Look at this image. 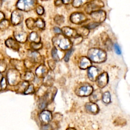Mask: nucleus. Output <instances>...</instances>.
Instances as JSON below:
<instances>
[{"mask_svg": "<svg viewBox=\"0 0 130 130\" xmlns=\"http://www.w3.org/2000/svg\"><path fill=\"white\" fill-rule=\"evenodd\" d=\"M88 58L95 63H101L106 61L107 53L103 49L96 48H90L87 52Z\"/></svg>", "mask_w": 130, "mask_h": 130, "instance_id": "nucleus-1", "label": "nucleus"}, {"mask_svg": "<svg viewBox=\"0 0 130 130\" xmlns=\"http://www.w3.org/2000/svg\"><path fill=\"white\" fill-rule=\"evenodd\" d=\"M52 42L55 46L58 47L60 49L65 50H68L72 47V41L68 38L62 35H58L54 37L52 39Z\"/></svg>", "mask_w": 130, "mask_h": 130, "instance_id": "nucleus-2", "label": "nucleus"}, {"mask_svg": "<svg viewBox=\"0 0 130 130\" xmlns=\"http://www.w3.org/2000/svg\"><path fill=\"white\" fill-rule=\"evenodd\" d=\"M36 6V1L28 0V1H19L18 2L17 6L19 9L28 12L34 9Z\"/></svg>", "mask_w": 130, "mask_h": 130, "instance_id": "nucleus-3", "label": "nucleus"}, {"mask_svg": "<svg viewBox=\"0 0 130 130\" xmlns=\"http://www.w3.org/2000/svg\"><path fill=\"white\" fill-rule=\"evenodd\" d=\"M93 91V87L89 84H85L81 86L75 91L76 94L80 96H87L91 94Z\"/></svg>", "mask_w": 130, "mask_h": 130, "instance_id": "nucleus-4", "label": "nucleus"}, {"mask_svg": "<svg viewBox=\"0 0 130 130\" xmlns=\"http://www.w3.org/2000/svg\"><path fill=\"white\" fill-rule=\"evenodd\" d=\"M104 7V3L101 1H93L88 4L85 9L86 12L91 14L92 12L98 11L99 9Z\"/></svg>", "mask_w": 130, "mask_h": 130, "instance_id": "nucleus-5", "label": "nucleus"}, {"mask_svg": "<svg viewBox=\"0 0 130 130\" xmlns=\"http://www.w3.org/2000/svg\"><path fill=\"white\" fill-rule=\"evenodd\" d=\"M87 18L84 14L81 12H75L70 16L71 21L76 24H80L84 22Z\"/></svg>", "mask_w": 130, "mask_h": 130, "instance_id": "nucleus-6", "label": "nucleus"}, {"mask_svg": "<svg viewBox=\"0 0 130 130\" xmlns=\"http://www.w3.org/2000/svg\"><path fill=\"white\" fill-rule=\"evenodd\" d=\"M92 19L94 22L99 23L103 22L106 18V13L103 10H98L92 12L90 14Z\"/></svg>", "mask_w": 130, "mask_h": 130, "instance_id": "nucleus-7", "label": "nucleus"}, {"mask_svg": "<svg viewBox=\"0 0 130 130\" xmlns=\"http://www.w3.org/2000/svg\"><path fill=\"white\" fill-rule=\"evenodd\" d=\"M108 80L109 77L107 73L104 72L98 77L96 80V84L100 88H104L108 84Z\"/></svg>", "mask_w": 130, "mask_h": 130, "instance_id": "nucleus-8", "label": "nucleus"}, {"mask_svg": "<svg viewBox=\"0 0 130 130\" xmlns=\"http://www.w3.org/2000/svg\"><path fill=\"white\" fill-rule=\"evenodd\" d=\"M8 79L10 83L12 85L17 84L20 79V75L19 72L15 70H12L9 73Z\"/></svg>", "mask_w": 130, "mask_h": 130, "instance_id": "nucleus-9", "label": "nucleus"}, {"mask_svg": "<svg viewBox=\"0 0 130 130\" xmlns=\"http://www.w3.org/2000/svg\"><path fill=\"white\" fill-rule=\"evenodd\" d=\"M99 71L98 69L94 66H91L87 70V75L88 78L91 81H96L98 77L99 76Z\"/></svg>", "mask_w": 130, "mask_h": 130, "instance_id": "nucleus-10", "label": "nucleus"}, {"mask_svg": "<svg viewBox=\"0 0 130 130\" xmlns=\"http://www.w3.org/2000/svg\"><path fill=\"white\" fill-rule=\"evenodd\" d=\"M40 119L44 124H47L52 119V114L48 110L42 111L40 115Z\"/></svg>", "mask_w": 130, "mask_h": 130, "instance_id": "nucleus-11", "label": "nucleus"}, {"mask_svg": "<svg viewBox=\"0 0 130 130\" xmlns=\"http://www.w3.org/2000/svg\"><path fill=\"white\" fill-rule=\"evenodd\" d=\"M55 75L52 71H49L47 75L44 77L43 80L44 85L46 87L47 86H51L54 81Z\"/></svg>", "mask_w": 130, "mask_h": 130, "instance_id": "nucleus-12", "label": "nucleus"}, {"mask_svg": "<svg viewBox=\"0 0 130 130\" xmlns=\"http://www.w3.org/2000/svg\"><path fill=\"white\" fill-rule=\"evenodd\" d=\"M85 109L87 112L90 114H96L99 111V108L95 103L89 102L87 103L85 105Z\"/></svg>", "mask_w": 130, "mask_h": 130, "instance_id": "nucleus-13", "label": "nucleus"}, {"mask_svg": "<svg viewBox=\"0 0 130 130\" xmlns=\"http://www.w3.org/2000/svg\"><path fill=\"white\" fill-rule=\"evenodd\" d=\"M49 70L46 66L41 64L39 66L36 70V75L38 78H44L48 74Z\"/></svg>", "mask_w": 130, "mask_h": 130, "instance_id": "nucleus-14", "label": "nucleus"}, {"mask_svg": "<svg viewBox=\"0 0 130 130\" xmlns=\"http://www.w3.org/2000/svg\"><path fill=\"white\" fill-rule=\"evenodd\" d=\"M61 32L68 37H73L75 38L77 37L78 34L76 32V29L71 28L68 26H64L61 29Z\"/></svg>", "mask_w": 130, "mask_h": 130, "instance_id": "nucleus-15", "label": "nucleus"}, {"mask_svg": "<svg viewBox=\"0 0 130 130\" xmlns=\"http://www.w3.org/2000/svg\"><path fill=\"white\" fill-rule=\"evenodd\" d=\"M102 92L100 89H96L92 91L89 95V101L90 102L95 103L100 100L102 98Z\"/></svg>", "mask_w": 130, "mask_h": 130, "instance_id": "nucleus-16", "label": "nucleus"}, {"mask_svg": "<svg viewBox=\"0 0 130 130\" xmlns=\"http://www.w3.org/2000/svg\"><path fill=\"white\" fill-rule=\"evenodd\" d=\"M91 66V62L90 59L86 56H82L79 60V67L81 69H86Z\"/></svg>", "mask_w": 130, "mask_h": 130, "instance_id": "nucleus-17", "label": "nucleus"}, {"mask_svg": "<svg viewBox=\"0 0 130 130\" xmlns=\"http://www.w3.org/2000/svg\"><path fill=\"white\" fill-rule=\"evenodd\" d=\"M23 18V14L20 12L15 11L12 15V23L15 25H17L22 22Z\"/></svg>", "mask_w": 130, "mask_h": 130, "instance_id": "nucleus-18", "label": "nucleus"}, {"mask_svg": "<svg viewBox=\"0 0 130 130\" xmlns=\"http://www.w3.org/2000/svg\"><path fill=\"white\" fill-rule=\"evenodd\" d=\"M15 37L18 41L21 43H24L27 40V35L25 31H20L16 32L15 34Z\"/></svg>", "mask_w": 130, "mask_h": 130, "instance_id": "nucleus-19", "label": "nucleus"}, {"mask_svg": "<svg viewBox=\"0 0 130 130\" xmlns=\"http://www.w3.org/2000/svg\"><path fill=\"white\" fill-rule=\"evenodd\" d=\"M29 56L31 59L30 61L32 62H39L41 60V56L40 54L36 51L30 52Z\"/></svg>", "mask_w": 130, "mask_h": 130, "instance_id": "nucleus-20", "label": "nucleus"}, {"mask_svg": "<svg viewBox=\"0 0 130 130\" xmlns=\"http://www.w3.org/2000/svg\"><path fill=\"white\" fill-rule=\"evenodd\" d=\"M28 39L29 41L32 42V43H40L41 39V37L38 33L35 31H33L29 34Z\"/></svg>", "mask_w": 130, "mask_h": 130, "instance_id": "nucleus-21", "label": "nucleus"}, {"mask_svg": "<svg viewBox=\"0 0 130 130\" xmlns=\"http://www.w3.org/2000/svg\"><path fill=\"white\" fill-rule=\"evenodd\" d=\"M76 30V32L78 35L80 36H86L88 35L89 32V30L85 26H82L81 27L78 28Z\"/></svg>", "mask_w": 130, "mask_h": 130, "instance_id": "nucleus-22", "label": "nucleus"}, {"mask_svg": "<svg viewBox=\"0 0 130 130\" xmlns=\"http://www.w3.org/2000/svg\"><path fill=\"white\" fill-rule=\"evenodd\" d=\"M21 77L23 80L26 82L32 81L35 79L34 74L31 72H26Z\"/></svg>", "mask_w": 130, "mask_h": 130, "instance_id": "nucleus-23", "label": "nucleus"}, {"mask_svg": "<svg viewBox=\"0 0 130 130\" xmlns=\"http://www.w3.org/2000/svg\"><path fill=\"white\" fill-rule=\"evenodd\" d=\"M25 22H26V24L27 27L30 29H34L36 27L35 21L32 18H29L27 19L26 20Z\"/></svg>", "mask_w": 130, "mask_h": 130, "instance_id": "nucleus-24", "label": "nucleus"}, {"mask_svg": "<svg viewBox=\"0 0 130 130\" xmlns=\"http://www.w3.org/2000/svg\"><path fill=\"white\" fill-rule=\"evenodd\" d=\"M102 98L103 101L105 103H106V104L109 103L111 101V95H110V92L109 91L105 92L103 94Z\"/></svg>", "mask_w": 130, "mask_h": 130, "instance_id": "nucleus-25", "label": "nucleus"}, {"mask_svg": "<svg viewBox=\"0 0 130 130\" xmlns=\"http://www.w3.org/2000/svg\"><path fill=\"white\" fill-rule=\"evenodd\" d=\"M35 25L40 29H44L45 26V23L42 19L38 18L36 21H35Z\"/></svg>", "mask_w": 130, "mask_h": 130, "instance_id": "nucleus-26", "label": "nucleus"}, {"mask_svg": "<svg viewBox=\"0 0 130 130\" xmlns=\"http://www.w3.org/2000/svg\"><path fill=\"white\" fill-rule=\"evenodd\" d=\"M51 54H52V56L53 59V60L58 61L60 60V58L58 55V50L57 49V48H56L55 47L54 48H53V49H52V51H51Z\"/></svg>", "mask_w": 130, "mask_h": 130, "instance_id": "nucleus-27", "label": "nucleus"}, {"mask_svg": "<svg viewBox=\"0 0 130 130\" xmlns=\"http://www.w3.org/2000/svg\"><path fill=\"white\" fill-rule=\"evenodd\" d=\"M64 17L62 15H57L54 18V21L55 23L58 25H60L61 24L63 23L64 22Z\"/></svg>", "mask_w": 130, "mask_h": 130, "instance_id": "nucleus-28", "label": "nucleus"}, {"mask_svg": "<svg viewBox=\"0 0 130 130\" xmlns=\"http://www.w3.org/2000/svg\"><path fill=\"white\" fill-rule=\"evenodd\" d=\"M9 45V47L16 50H18L19 48L18 44L13 39L8 40V45Z\"/></svg>", "mask_w": 130, "mask_h": 130, "instance_id": "nucleus-29", "label": "nucleus"}, {"mask_svg": "<svg viewBox=\"0 0 130 130\" xmlns=\"http://www.w3.org/2000/svg\"><path fill=\"white\" fill-rule=\"evenodd\" d=\"M43 47V45L41 43H31L30 44V47L35 50H38L39 49H41Z\"/></svg>", "mask_w": 130, "mask_h": 130, "instance_id": "nucleus-30", "label": "nucleus"}, {"mask_svg": "<svg viewBox=\"0 0 130 130\" xmlns=\"http://www.w3.org/2000/svg\"><path fill=\"white\" fill-rule=\"evenodd\" d=\"M85 1H82V0H75L72 1V5L75 8H78L80 7L82 5H83V3H84Z\"/></svg>", "mask_w": 130, "mask_h": 130, "instance_id": "nucleus-31", "label": "nucleus"}, {"mask_svg": "<svg viewBox=\"0 0 130 130\" xmlns=\"http://www.w3.org/2000/svg\"><path fill=\"white\" fill-rule=\"evenodd\" d=\"M35 91V89H34V86L33 84H30L27 88L24 91L25 94H29V93H33Z\"/></svg>", "mask_w": 130, "mask_h": 130, "instance_id": "nucleus-32", "label": "nucleus"}, {"mask_svg": "<svg viewBox=\"0 0 130 130\" xmlns=\"http://www.w3.org/2000/svg\"><path fill=\"white\" fill-rule=\"evenodd\" d=\"M99 24V23H96V22H91L89 24H88L87 25H86V26H85V27H86V28H87L88 29H93L95 27H96L97 26H98Z\"/></svg>", "mask_w": 130, "mask_h": 130, "instance_id": "nucleus-33", "label": "nucleus"}, {"mask_svg": "<svg viewBox=\"0 0 130 130\" xmlns=\"http://www.w3.org/2000/svg\"><path fill=\"white\" fill-rule=\"evenodd\" d=\"M36 12L39 15H41L43 14L44 12V10L43 7L40 5L37 6L36 8Z\"/></svg>", "mask_w": 130, "mask_h": 130, "instance_id": "nucleus-34", "label": "nucleus"}, {"mask_svg": "<svg viewBox=\"0 0 130 130\" xmlns=\"http://www.w3.org/2000/svg\"><path fill=\"white\" fill-rule=\"evenodd\" d=\"M73 50L71 49L69 51H68L67 53L65 54V56H64V60L66 62H68L69 60V58H70V57L72 54V53L73 52Z\"/></svg>", "mask_w": 130, "mask_h": 130, "instance_id": "nucleus-35", "label": "nucleus"}, {"mask_svg": "<svg viewBox=\"0 0 130 130\" xmlns=\"http://www.w3.org/2000/svg\"><path fill=\"white\" fill-rule=\"evenodd\" d=\"M82 41V38L80 36H78L77 37L74 38V40L73 43V44H74L75 45H78V44L80 43Z\"/></svg>", "mask_w": 130, "mask_h": 130, "instance_id": "nucleus-36", "label": "nucleus"}, {"mask_svg": "<svg viewBox=\"0 0 130 130\" xmlns=\"http://www.w3.org/2000/svg\"><path fill=\"white\" fill-rule=\"evenodd\" d=\"M48 63L49 66V68L51 69V70H53L54 69V68L55 67V62L54 60L50 59V60H48Z\"/></svg>", "mask_w": 130, "mask_h": 130, "instance_id": "nucleus-37", "label": "nucleus"}, {"mask_svg": "<svg viewBox=\"0 0 130 130\" xmlns=\"http://www.w3.org/2000/svg\"><path fill=\"white\" fill-rule=\"evenodd\" d=\"M114 49H115L116 53L117 54H120L121 53V49H120L119 46H118V45L117 44H115L114 45Z\"/></svg>", "mask_w": 130, "mask_h": 130, "instance_id": "nucleus-38", "label": "nucleus"}, {"mask_svg": "<svg viewBox=\"0 0 130 130\" xmlns=\"http://www.w3.org/2000/svg\"><path fill=\"white\" fill-rule=\"evenodd\" d=\"M53 30L55 32V33H57L58 34H59L61 33V29L58 27H56V26H55L54 28H53Z\"/></svg>", "mask_w": 130, "mask_h": 130, "instance_id": "nucleus-39", "label": "nucleus"}, {"mask_svg": "<svg viewBox=\"0 0 130 130\" xmlns=\"http://www.w3.org/2000/svg\"><path fill=\"white\" fill-rule=\"evenodd\" d=\"M62 3V1H56L54 2V4L56 6H59Z\"/></svg>", "mask_w": 130, "mask_h": 130, "instance_id": "nucleus-40", "label": "nucleus"}, {"mask_svg": "<svg viewBox=\"0 0 130 130\" xmlns=\"http://www.w3.org/2000/svg\"><path fill=\"white\" fill-rule=\"evenodd\" d=\"M72 2V1H62V3L64 4H69L70 3H71Z\"/></svg>", "mask_w": 130, "mask_h": 130, "instance_id": "nucleus-41", "label": "nucleus"}, {"mask_svg": "<svg viewBox=\"0 0 130 130\" xmlns=\"http://www.w3.org/2000/svg\"><path fill=\"white\" fill-rule=\"evenodd\" d=\"M67 130H76V129H75L73 128H68Z\"/></svg>", "mask_w": 130, "mask_h": 130, "instance_id": "nucleus-42", "label": "nucleus"}]
</instances>
